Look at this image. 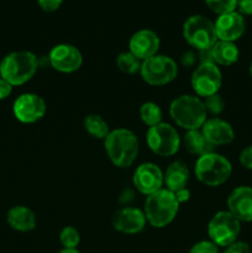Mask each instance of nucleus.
Wrapping results in <instances>:
<instances>
[{
	"instance_id": "f257e3e1",
	"label": "nucleus",
	"mask_w": 252,
	"mask_h": 253,
	"mask_svg": "<svg viewBox=\"0 0 252 253\" xmlns=\"http://www.w3.org/2000/svg\"><path fill=\"white\" fill-rule=\"evenodd\" d=\"M104 146L109 160L115 167H130L137 158V136L127 128H116L110 131L104 140Z\"/></svg>"
},
{
	"instance_id": "f03ea898",
	"label": "nucleus",
	"mask_w": 252,
	"mask_h": 253,
	"mask_svg": "<svg viewBox=\"0 0 252 253\" xmlns=\"http://www.w3.org/2000/svg\"><path fill=\"white\" fill-rule=\"evenodd\" d=\"M169 115L179 127L184 130H200L207 121L204 101L195 95H179L169 105Z\"/></svg>"
},
{
	"instance_id": "7ed1b4c3",
	"label": "nucleus",
	"mask_w": 252,
	"mask_h": 253,
	"mask_svg": "<svg viewBox=\"0 0 252 253\" xmlns=\"http://www.w3.org/2000/svg\"><path fill=\"white\" fill-rule=\"evenodd\" d=\"M179 210V203L175 199L174 193L162 188L158 192L148 195L146 198L145 212L148 224L156 229H162L168 226L175 219Z\"/></svg>"
},
{
	"instance_id": "20e7f679",
	"label": "nucleus",
	"mask_w": 252,
	"mask_h": 253,
	"mask_svg": "<svg viewBox=\"0 0 252 253\" xmlns=\"http://www.w3.org/2000/svg\"><path fill=\"white\" fill-rule=\"evenodd\" d=\"M39 59L30 51H16L4 57L0 64V76L12 86L27 83L36 74Z\"/></svg>"
},
{
	"instance_id": "39448f33",
	"label": "nucleus",
	"mask_w": 252,
	"mask_h": 253,
	"mask_svg": "<svg viewBox=\"0 0 252 253\" xmlns=\"http://www.w3.org/2000/svg\"><path fill=\"white\" fill-rule=\"evenodd\" d=\"M194 170L200 183L208 187H219L230 178L232 166L226 157L212 152L198 158Z\"/></svg>"
},
{
	"instance_id": "423d86ee",
	"label": "nucleus",
	"mask_w": 252,
	"mask_h": 253,
	"mask_svg": "<svg viewBox=\"0 0 252 253\" xmlns=\"http://www.w3.org/2000/svg\"><path fill=\"white\" fill-rule=\"evenodd\" d=\"M183 37L197 51L211 48L217 42L214 22L203 15H193L185 20Z\"/></svg>"
},
{
	"instance_id": "0eeeda50",
	"label": "nucleus",
	"mask_w": 252,
	"mask_h": 253,
	"mask_svg": "<svg viewBox=\"0 0 252 253\" xmlns=\"http://www.w3.org/2000/svg\"><path fill=\"white\" fill-rule=\"evenodd\" d=\"M141 77L150 85L162 86L172 83L178 76V66L173 58L163 54H156L142 61Z\"/></svg>"
},
{
	"instance_id": "6e6552de",
	"label": "nucleus",
	"mask_w": 252,
	"mask_h": 253,
	"mask_svg": "<svg viewBox=\"0 0 252 253\" xmlns=\"http://www.w3.org/2000/svg\"><path fill=\"white\" fill-rule=\"evenodd\" d=\"M146 141L150 150L160 157L174 156L180 147L179 133L172 125L166 123L148 127Z\"/></svg>"
},
{
	"instance_id": "1a4fd4ad",
	"label": "nucleus",
	"mask_w": 252,
	"mask_h": 253,
	"mask_svg": "<svg viewBox=\"0 0 252 253\" xmlns=\"http://www.w3.org/2000/svg\"><path fill=\"white\" fill-rule=\"evenodd\" d=\"M240 221L229 211H217L208 224L210 241L219 247H227L234 244L240 234Z\"/></svg>"
},
{
	"instance_id": "9d476101",
	"label": "nucleus",
	"mask_w": 252,
	"mask_h": 253,
	"mask_svg": "<svg viewBox=\"0 0 252 253\" xmlns=\"http://www.w3.org/2000/svg\"><path fill=\"white\" fill-rule=\"evenodd\" d=\"M193 90L200 98H208L219 93L222 84V74L215 63L199 64L190 79Z\"/></svg>"
},
{
	"instance_id": "9b49d317",
	"label": "nucleus",
	"mask_w": 252,
	"mask_h": 253,
	"mask_svg": "<svg viewBox=\"0 0 252 253\" xmlns=\"http://www.w3.org/2000/svg\"><path fill=\"white\" fill-rule=\"evenodd\" d=\"M46 110V101L35 93L21 94L14 101V106H12L15 118L22 124L37 123L43 118Z\"/></svg>"
},
{
	"instance_id": "f8f14e48",
	"label": "nucleus",
	"mask_w": 252,
	"mask_h": 253,
	"mask_svg": "<svg viewBox=\"0 0 252 253\" xmlns=\"http://www.w3.org/2000/svg\"><path fill=\"white\" fill-rule=\"evenodd\" d=\"M49 64L61 73H73L83 64V56L76 46L69 43H59L49 51Z\"/></svg>"
},
{
	"instance_id": "ddd939ff",
	"label": "nucleus",
	"mask_w": 252,
	"mask_h": 253,
	"mask_svg": "<svg viewBox=\"0 0 252 253\" xmlns=\"http://www.w3.org/2000/svg\"><path fill=\"white\" fill-rule=\"evenodd\" d=\"M132 183L141 194L148 197L162 189L165 185V174L162 169L155 163H142L136 168Z\"/></svg>"
},
{
	"instance_id": "4468645a",
	"label": "nucleus",
	"mask_w": 252,
	"mask_h": 253,
	"mask_svg": "<svg viewBox=\"0 0 252 253\" xmlns=\"http://www.w3.org/2000/svg\"><path fill=\"white\" fill-rule=\"evenodd\" d=\"M111 222L116 231L126 235H135L145 229L147 220H146L143 210L126 207L114 214Z\"/></svg>"
},
{
	"instance_id": "2eb2a0df",
	"label": "nucleus",
	"mask_w": 252,
	"mask_h": 253,
	"mask_svg": "<svg viewBox=\"0 0 252 253\" xmlns=\"http://www.w3.org/2000/svg\"><path fill=\"white\" fill-rule=\"evenodd\" d=\"M160 46L161 41L158 35L153 32L152 30L147 29L135 32L131 36L130 42H128L130 52L141 61H145V59L156 56L158 49H160Z\"/></svg>"
},
{
	"instance_id": "dca6fc26",
	"label": "nucleus",
	"mask_w": 252,
	"mask_h": 253,
	"mask_svg": "<svg viewBox=\"0 0 252 253\" xmlns=\"http://www.w3.org/2000/svg\"><path fill=\"white\" fill-rule=\"evenodd\" d=\"M214 25L219 41L235 42L244 35L246 29L244 16L237 11L219 15Z\"/></svg>"
},
{
	"instance_id": "f3484780",
	"label": "nucleus",
	"mask_w": 252,
	"mask_h": 253,
	"mask_svg": "<svg viewBox=\"0 0 252 253\" xmlns=\"http://www.w3.org/2000/svg\"><path fill=\"white\" fill-rule=\"evenodd\" d=\"M227 208L240 222L252 221V188L244 185L232 190L227 198Z\"/></svg>"
},
{
	"instance_id": "a211bd4d",
	"label": "nucleus",
	"mask_w": 252,
	"mask_h": 253,
	"mask_svg": "<svg viewBox=\"0 0 252 253\" xmlns=\"http://www.w3.org/2000/svg\"><path fill=\"white\" fill-rule=\"evenodd\" d=\"M200 130L212 146L227 145L231 143L235 138L232 126L227 121L219 118L207 119Z\"/></svg>"
},
{
	"instance_id": "6ab92c4d",
	"label": "nucleus",
	"mask_w": 252,
	"mask_h": 253,
	"mask_svg": "<svg viewBox=\"0 0 252 253\" xmlns=\"http://www.w3.org/2000/svg\"><path fill=\"white\" fill-rule=\"evenodd\" d=\"M6 221L11 229L20 232H29L36 227V215L30 208L17 205L7 211Z\"/></svg>"
},
{
	"instance_id": "aec40b11",
	"label": "nucleus",
	"mask_w": 252,
	"mask_h": 253,
	"mask_svg": "<svg viewBox=\"0 0 252 253\" xmlns=\"http://www.w3.org/2000/svg\"><path fill=\"white\" fill-rule=\"evenodd\" d=\"M190 173L188 166L182 161H175L166 169L165 184L168 190L175 193L183 188H187Z\"/></svg>"
},
{
	"instance_id": "412c9836",
	"label": "nucleus",
	"mask_w": 252,
	"mask_h": 253,
	"mask_svg": "<svg viewBox=\"0 0 252 253\" xmlns=\"http://www.w3.org/2000/svg\"><path fill=\"white\" fill-rule=\"evenodd\" d=\"M183 143H184V147L188 152L198 156V157L209 155V153L214 152L215 150V146H212L208 141L202 130L187 131L184 138H183Z\"/></svg>"
},
{
	"instance_id": "4be33fe9",
	"label": "nucleus",
	"mask_w": 252,
	"mask_h": 253,
	"mask_svg": "<svg viewBox=\"0 0 252 253\" xmlns=\"http://www.w3.org/2000/svg\"><path fill=\"white\" fill-rule=\"evenodd\" d=\"M212 58L216 66H232L239 61L240 52L235 42L219 41L211 47Z\"/></svg>"
},
{
	"instance_id": "5701e85b",
	"label": "nucleus",
	"mask_w": 252,
	"mask_h": 253,
	"mask_svg": "<svg viewBox=\"0 0 252 253\" xmlns=\"http://www.w3.org/2000/svg\"><path fill=\"white\" fill-rule=\"evenodd\" d=\"M84 128L86 132L94 138L98 140H105L106 136L109 135L110 130H109V125L100 115L96 114H90L84 118L83 121Z\"/></svg>"
},
{
	"instance_id": "b1692460",
	"label": "nucleus",
	"mask_w": 252,
	"mask_h": 253,
	"mask_svg": "<svg viewBox=\"0 0 252 253\" xmlns=\"http://www.w3.org/2000/svg\"><path fill=\"white\" fill-rule=\"evenodd\" d=\"M140 118L145 125H147L148 127H152V126H156L158 125V124L162 123V109H161L156 103L147 101V103L141 105Z\"/></svg>"
},
{
	"instance_id": "393cba45",
	"label": "nucleus",
	"mask_w": 252,
	"mask_h": 253,
	"mask_svg": "<svg viewBox=\"0 0 252 253\" xmlns=\"http://www.w3.org/2000/svg\"><path fill=\"white\" fill-rule=\"evenodd\" d=\"M141 64L142 61L138 59L137 57L133 56L130 51L121 52L116 57V66L123 73L126 74H136L141 71Z\"/></svg>"
},
{
	"instance_id": "a878e982",
	"label": "nucleus",
	"mask_w": 252,
	"mask_h": 253,
	"mask_svg": "<svg viewBox=\"0 0 252 253\" xmlns=\"http://www.w3.org/2000/svg\"><path fill=\"white\" fill-rule=\"evenodd\" d=\"M59 241L64 249H77L81 241V236L76 227L66 226L59 234Z\"/></svg>"
},
{
	"instance_id": "bb28decb",
	"label": "nucleus",
	"mask_w": 252,
	"mask_h": 253,
	"mask_svg": "<svg viewBox=\"0 0 252 253\" xmlns=\"http://www.w3.org/2000/svg\"><path fill=\"white\" fill-rule=\"evenodd\" d=\"M208 7L217 15H224L235 11L237 0H205Z\"/></svg>"
},
{
	"instance_id": "cd10ccee",
	"label": "nucleus",
	"mask_w": 252,
	"mask_h": 253,
	"mask_svg": "<svg viewBox=\"0 0 252 253\" xmlns=\"http://www.w3.org/2000/svg\"><path fill=\"white\" fill-rule=\"evenodd\" d=\"M204 105L205 109H207V113H210L214 116L220 115L225 109L224 99L219 94H214V95H210L208 98H205Z\"/></svg>"
},
{
	"instance_id": "c85d7f7f",
	"label": "nucleus",
	"mask_w": 252,
	"mask_h": 253,
	"mask_svg": "<svg viewBox=\"0 0 252 253\" xmlns=\"http://www.w3.org/2000/svg\"><path fill=\"white\" fill-rule=\"evenodd\" d=\"M189 253H219V246L212 241H199L193 245Z\"/></svg>"
},
{
	"instance_id": "c756f323",
	"label": "nucleus",
	"mask_w": 252,
	"mask_h": 253,
	"mask_svg": "<svg viewBox=\"0 0 252 253\" xmlns=\"http://www.w3.org/2000/svg\"><path fill=\"white\" fill-rule=\"evenodd\" d=\"M239 160L242 167L252 170V146H247L246 148L241 151Z\"/></svg>"
},
{
	"instance_id": "7c9ffc66",
	"label": "nucleus",
	"mask_w": 252,
	"mask_h": 253,
	"mask_svg": "<svg viewBox=\"0 0 252 253\" xmlns=\"http://www.w3.org/2000/svg\"><path fill=\"white\" fill-rule=\"evenodd\" d=\"M39 6L46 12H53L59 9L63 0H37Z\"/></svg>"
},
{
	"instance_id": "2f4dec72",
	"label": "nucleus",
	"mask_w": 252,
	"mask_h": 253,
	"mask_svg": "<svg viewBox=\"0 0 252 253\" xmlns=\"http://www.w3.org/2000/svg\"><path fill=\"white\" fill-rule=\"evenodd\" d=\"M224 253H251L250 246L244 241H235L234 244L229 245Z\"/></svg>"
},
{
	"instance_id": "473e14b6",
	"label": "nucleus",
	"mask_w": 252,
	"mask_h": 253,
	"mask_svg": "<svg viewBox=\"0 0 252 253\" xmlns=\"http://www.w3.org/2000/svg\"><path fill=\"white\" fill-rule=\"evenodd\" d=\"M197 61L198 54L193 51H187L185 53L182 54V57H180V62H182L183 66L187 67V68H190V67L194 66Z\"/></svg>"
},
{
	"instance_id": "72a5a7b5",
	"label": "nucleus",
	"mask_w": 252,
	"mask_h": 253,
	"mask_svg": "<svg viewBox=\"0 0 252 253\" xmlns=\"http://www.w3.org/2000/svg\"><path fill=\"white\" fill-rule=\"evenodd\" d=\"M236 9H239V14L252 15V0H237Z\"/></svg>"
},
{
	"instance_id": "f704fd0d",
	"label": "nucleus",
	"mask_w": 252,
	"mask_h": 253,
	"mask_svg": "<svg viewBox=\"0 0 252 253\" xmlns=\"http://www.w3.org/2000/svg\"><path fill=\"white\" fill-rule=\"evenodd\" d=\"M198 61H199V64L214 63V58H212L211 48L203 49V51H198Z\"/></svg>"
},
{
	"instance_id": "c9c22d12",
	"label": "nucleus",
	"mask_w": 252,
	"mask_h": 253,
	"mask_svg": "<svg viewBox=\"0 0 252 253\" xmlns=\"http://www.w3.org/2000/svg\"><path fill=\"white\" fill-rule=\"evenodd\" d=\"M12 91V85L6 82L5 79H0V100H4L7 96L11 94Z\"/></svg>"
},
{
	"instance_id": "e433bc0d",
	"label": "nucleus",
	"mask_w": 252,
	"mask_h": 253,
	"mask_svg": "<svg viewBox=\"0 0 252 253\" xmlns=\"http://www.w3.org/2000/svg\"><path fill=\"white\" fill-rule=\"evenodd\" d=\"M174 195H175V199H177V202L179 203V204H182V203H187L188 200L190 199V197H192L190 190L188 189V188H183V189L178 190V192L174 193Z\"/></svg>"
},
{
	"instance_id": "4c0bfd02",
	"label": "nucleus",
	"mask_w": 252,
	"mask_h": 253,
	"mask_svg": "<svg viewBox=\"0 0 252 253\" xmlns=\"http://www.w3.org/2000/svg\"><path fill=\"white\" fill-rule=\"evenodd\" d=\"M58 253H81V252H79L77 249H63Z\"/></svg>"
},
{
	"instance_id": "58836bf2",
	"label": "nucleus",
	"mask_w": 252,
	"mask_h": 253,
	"mask_svg": "<svg viewBox=\"0 0 252 253\" xmlns=\"http://www.w3.org/2000/svg\"><path fill=\"white\" fill-rule=\"evenodd\" d=\"M250 74L252 76V62H251V64H250Z\"/></svg>"
},
{
	"instance_id": "ea45409f",
	"label": "nucleus",
	"mask_w": 252,
	"mask_h": 253,
	"mask_svg": "<svg viewBox=\"0 0 252 253\" xmlns=\"http://www.w3.org/2000/svg\"><path fill=\"white\" fill-rule=\"evenodd\" d=\"M1 61H2V59H1V58H0V64H1Z\"/></svg>"
}]
</instances>
